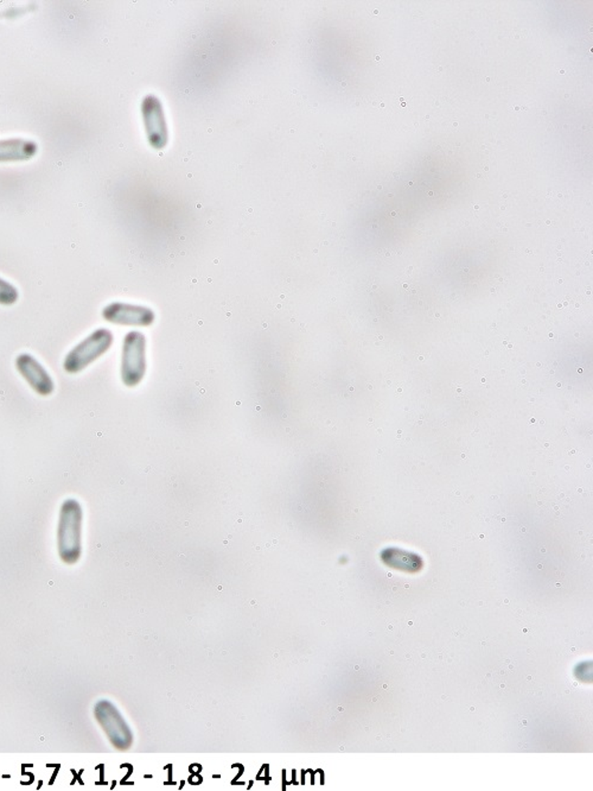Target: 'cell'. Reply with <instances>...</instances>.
<instances>
[{
    "label": "cell",
    "mask_w": 593,
    "mask_h": 791,
    "mask_svg": "<svg viewBox=\"0 0 593 791\" xmlns=\"http://www.w3.org/2000/svg\"><path fill=\"white\" fill-rule=\"evenodd\" d=\"M83 510L76 499L62 503L57 525V550L64 564H75L82 554Z\"/></svg>",
    "instance_id": "cell-1"
},
{
    "label": "cell",
    "mask_w": 593,
    "mask_h": 791,
    "mask_svg": "<svg viewBox=\"0 0 593 791\" xmlns=\"http://www.w3.org/2000/svg\"><path fill=\"white\" fill-rule=\"evenodd\" d=\"M113 339L112 332L108 329H97L66 355L63 368L71 375L80 373L111 348Z\"/></svg>",
    "instance_id": "cell-2"
},
{
    "label": "cell",
    "mask_w": 593,
    "mask_h": 791,
    "mask_svg": "<svg viewBox=\"0 0 593 791\" xmlns=\"http://www.w3.org/2000/svg\"><path fill=\"white\" fill-rule=\"evenodd\" d=\"M145 344V336L139 332H130L123 339L121 380L128 387L138 385L146 372Z\"/></svg>",
    "instance_id": "cell-3"
},
{
    "label": "cell",
    "mask_w": 593,
    "mask_h": 791,
    "mask_svg": "<svg viewBox=\"0 0 593 791\" xmlns=\"http://www.w3.org/2000/svg\"><path fill=\"white\" fill-rule=\"evenodd\" d=\"M97 722L108 736V739L118 749H128L131 745L132 733L123 717L108 701H100L95 707Z\"/></svg>",
    "instance_id": "cell-4"
},
{
    "label": "cell",
    "mask_w": 593,
    "mask_h": 791,
    "mask_svg": "<svg viewBox=\"0 0 593 791\" xmlns=\"http://www.w3.org/2000/svg\"><path fill=\"white\" fill-rule=\"evenodd\" d=\"M15 370L20 372V375L36 394L46 397L54 392V380L34 355L22 353L15 358Z\"/></svg>",
    "instance_id": "cell-5"
},
{
    "label": "cell",
    "mask_w": 593,
    "mask_h": 791,
    "mask_svg": "<svg viewBox=\"0 0 593 791\" xmlns=\"http://www.w3.org/2000/svg\"><path fill=\"white\" fill-rule=\"evenodd\" d=\"M104 321L123 326H150L154 321L152 310L138 305L114 302L102 310Z\"/></svg>",
    "instance_id": "cell-6"
},
{
    "label": "cell",
    "mask_w": 593,
    "mask_h": 791,
    "mask_svg": "<svg viewBox=\"0 0 593 791\" xmlns=\"http://www.w3.org/2000/svg\"><path fill=\"white\" fill-rule=\"evenodd\" d=\"M39 147L34 140L23 138L0 140V162L27 161L37 154Z\"/></svg>",
    "instance_id": "cell-7"
},
{
    "label": "cell",
    "mask_w": 593,
    "mask_h": 791,
    "mask_svg": "<svg viewBox=\"0 0 593 791\" xmlns=\"http://www.w3.org/2000/svg\"><path fill=\"white\" fill-rule=\"evenodd\" d=\"M20 298V293L11 283L0 278V305H12Z\"/></svg>",
    "instance_id": "cell-8"
},
{
    "label": "cell",
    "mask_w": 593,
    "mask_h": 791,
    "mask_svg": "<svg viewBox=\"0 0 593 791\" xmlns=\"http://www.w3.org/2000/svg\"><path fill=\"white\" fill-rule=\"evenodd\" d=\"M394 176H395V178H399V176H400V173H399V171H395V173H394Z\"/></svg>",
    "instance_id": "cell-9"
},
{
    "label": "cell",
    "mask_w": 593,
    "mask_h": 791,
    "mask_svg": "<svg viewBox=\"0 0 593 791\" xmlns=\"http://www.w3.org/2000/svg\"><path fill=\"white\" fill-rule=\"evenodd\" d=\"M483 170H484V171H488V170H489V166H483Z\"/></svg>",
    "instance_id": "cell-10"
},
{
    "label": "cell",
    "mask_w": 593,
    "mask_h": 791,
    "mask_svg": "<svg viewBox=\"0 0 593 791\" xmlns=\"http://www.w3.org/2000/svg\"><path fill=\"white\" fill-rule=\"evenodd\" d=\"M522 32H524V37H526V36H527V34H528V31H527V30H524V31H522Z\"/></svg>",
    "instance_id": "cell-11"
},
{
    "label": "cell",
    "mask_w": 593,
    "mask_h": 791,
    "mask_svg": "<svg viewBox=\"0 0 593 791\" xmlns=\"http://www.w3.org/2000/svg\"><path fill=\"white\" fill-rule=\"evenodd\" d=\"M457 126H458V123H457V121H455V123H454V128H457Z\"/></svg>",
    "instance_id": "cell-12"
},
{
    "label": "cell",
    "mask_w": 593,
    "mask_h": 791,
    "mask_svg": "<svg viewBox=\"0 0 593 791\" xmlns=\"http://www.w3.org/2000/svg\"><path fill=\"white\" fill-rule=\"evenodd\" d=\"M443 70H444L443 67H439V68H438V72H443Z\"/></svg>",
    "instance_id": "cell-13"
},
{
    "label": "cell",
    "mask_w": 593,
    "mask_h": 791,
    "mask_svg": "<svg viewBox=\"0 0 593 791\" xmlns=\"http://www.w3.org/2000/svg\"><path fill=\"white\" fill-rule=\"evenodd\" d=\"M541 114H543V116H546V114H547V112H546V111H543V112H541Z\"/></svg>",
    "instance_id": "cell-14"
}]
</instances>
